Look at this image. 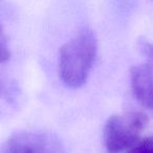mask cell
Masks as SVG:
<instances>
[{
	"instance_id": "cell-4",
	"label": "cell",
	"mask_w": 153,
	"mask_h": 153,
	"mask_svg": "<svg viewBox=\"0 0 153 153\" xmlns=\"http://www.w3.org/2000/svg\"><path fill=\"white\" fill-rule=\"evenodd\" d=\"M131 87L135 99L147 109L153 110V63L134 65L130 68Z\"/></svg>"
},
{
	"instance_id": "cell-5",
	"label": "cell",
	"mask_w": 153,
	"mask_h": 153,
	"mask_svg": "<svg viewBox=\"0 0 153 153\" xmlns=\"http://www.w3.org/2000/svg\"><path fill=\"white\" fill-rule=\"evenodd\" d=\"M128 153H153V136L140 140L129 149Z\"/></svg>"
},
{
	"instance_id": "cell-2",
	"label": "cell",
	"mask_w": 153,
	"mask_h": 153,
	"mask_svg": "<svg viewBox=\"0 0 153 153\" xmlns=\"http://www.w3.org/2000/svg\"><path fill=\"white\" fill-rule=\"evenodd\" d=\"M149 117L142 111H131L126 114H113L106 121L103 132L107 153H121L129 150L140 140Z\"/></svg>"
},
{
	"instance_id": "cell-3",
	"label": "cell",
	"mask_w": 153,
	"mask_h": 153,
	"mask_svg": "<svg viewBox=\"0 0 153 153\" xmlns=\"http://www.w3.org/2000/svg\"><path fill=\"white\" fill-rule=\"evenodd\" d=\"M0 153H66L57 136L46 131H19L0 145Z\"/></svg>"
},
{
	"instance_id": "cell-1",
	"label": "cell",
	"mask_w": 153,
	"mask_h": 153,
	"mask_svg": "<svg viewBox=\"0 0 153 153\" xmlns=\"http://www.w3.org/2000/svg\"><path fill=\"white\" fill-rule=\"evenodd\" d=\"M98 53L94 32L84 27L60 49L59 71L67 87L79 88L86 83Z\"/></svg>"
},
{
	"instance_id": "cell-7",
	"label": "cell",
	"mask_w": 153,
	"mask_h": 153,
	"mask_svg": "<svg viewBox=\"0 0 153 153\" xmlns=\"http://www.w3.org/2000/svg\"><path fill=\"white\" fill-rule=\"evenodd\" d=\"M137 46L140 51L149 60V62L153 63V42H150L144 38H140L137 41Z\"/></svg>"
},
{
	"instance_id": "cell-6",
	"label": "cell",
	"mask_w": 153,
	"mask_h": 153,
	"mask_svg": "<svg viewBox=\"0 0 153 153\" xmlns=\"http://www.w3.org/2000/svg\"><path fill=\"white\" fill-rule=\"evenodd\" d=\"M10 58H11V53H10L9 47H7L4 32H3L2 26L0 24V63H4Z\"/></svg>"
}]
</instances>
